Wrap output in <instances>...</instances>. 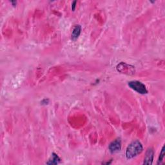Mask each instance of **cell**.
Masks as SVG:
<instances>
[{
  "mask_svg": "<svg viewBox=\"0 0 165 165\" xmlns=\"http://www.w3.org/2000/svg\"><path fill=\"white\" fill-rule=\"evenodd\" d=\"M143 150L142 144L139 141H134L131 143L126 150V157L128 159H132L140 154Z\"/></svg>",
  "mask_w": 165,
  "mask_h": 165,
  "instance_id": "cell-1",
  "label": "cell"
},
{
  "mask_svg": "<svg viewBox=\"0 0 165 165\" xmlns=\"http://www.w3.org/2000/svg\"><path fill=\"white\" fill-rule=\"evenodd\" d=\"M128 85L131 89L135 90L136 92L139 94H146L148 93L146 86L143 83L139 81H131L128 83Z\"/></svg>",
  "mask_w": 165,
  "mask_h": 165,
  "instance_id": "cell-2",
  "label": "cell"
},
{
  "mask_svg": "<svg viewBox=\"0 0 165 165\" xmlns=\"http://www.w3.org/2000/svg\"><path fill=\"white\" fill-rule=\"evenodd\" d=\"M109 150L111 154H115L120 151L121 149V141L120 139H117L112 141L109 145Z\"/></svg>",
  "mask_w": 165,
  "mask_h": 165,
  "instance_id": "cell-3",
  "label": "cell"
},
{
  "mask_svg": "<svg viewBox=\"0 0 165 165\" xmlns=\"http://www.w3.org/2000/svg\"><path fill=\"white\" fill-rule=\"evenodd\" d=\"M154 152L153 149L151 148H150L147 150L145 157L144 158V164H151L153 163V159H154Z\"/></svg>",
  "mask_w": 165,
  "mask_h": 165,
  "instance_id": "cell-4",
  "label": "cell"
},
{
  "mask_svg": "<svg viewBox=\"0 0 165 165\" xmlns=\"http://www.w3.org/2000/svg\"><path fill=\"white\" fill-rule=\"evenodd\" d=\"M81 27L80 25H77L74 27L72 32V40H76L79 38V36L81 34Z\"/></svg>",
  "mask_w": 165,
  "mask_h": 165,
  "instance_id": "cell-5",
  "label": "cell"
},
{
  "mask_svg": "<svg viewBox=\"0 0 165 165\" xmlns=\"http://www.w3.org/2000/svg\"><path fill=\"white\" fill-rule=\"evenodd\" d=\"M61 162V159L59 157L56 153H52L51 157L50 158L48 162L46 163L47 164H57Z\"/></svg>",
  "mask_w": 165,
  "mask_h": 165,
  "instance_id": "cell-6",
  "label": "cell"
},
{
  "mask_svg": "<svg viewBox=\"0 0 165 165\" xmlns=\"http://www.w3.org/2000/svg\"><path fill=\"white\" fill-rule=\"evenodd\" d=\"M164 156H165V153H164V146L163 147L162 150H161V151L160 153V156H159V159H158V162H157L158 164H159L162 163V161L164 159Z\"/></svg>",
  "mask_w": 165,
  "mask_h": 165,
  "instance_id": "cell-7",
  "label": "cell"
},
{
  "mask_svg": "<svg viewBox=\"0 0 165 165\" xmlns=\"http://www.w3.org/2000/svg\"><path fill=\"white\" fill-rule=\"evenodd\" d=\"M76 3H77V1H74L72 3V10L73 11H74V10L76 9Z\"/></svg>",
  "mask_w": 165,
  "mask_h": 165,
  "instance_id": "cell-8",
  "label": "cell"
},
{
  "mask_svg": "<svg viewBox=\"0 0 165 165\" xmlns=\"http://www.w3.org/2000/svg\"><path fill=\"white\" fill-rule=\"evenodd\" d=\"M49 99H43L42 101L41 102L42 105H46V104H48L49 103Z\"/></svg>",
  "mask_w": 165,
  "mask_h": 165,
  "instance_id": "cell-9",
  "label": "cell"
},
{
  "mask_svg": "<svg viewBox=\"0 0 165 165\" xmlns=\"http://www.w3.org/2000/svg\"><path fill=\"white\" fill-rule=\"evenodd\" d=\"M11 3L13 6H15L16 5V1H11Z\"/></svg>",
  "mask_w": 165,
  "mask_h": 165,
  "instance_id": "cell-10",
  "label": "cell"
}]
</instances>
